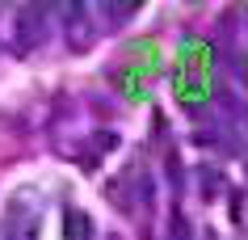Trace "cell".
Instances as JSON below:
<instances>
[{"instance_id":"obj_2","label":"cell","mask_w":248,"mask_h":240,"mask_svg":"<svg viewBox=\"0 0 248 240\" xmlns=\"http://www.w3.org/2000/svg\"><path fill=\"white\" fill-rule=\"evenodd\" d=\"M63 236L67 240H93V224L84 211H63Z\"/></svg>"},{"instance_id":"obj_3","label":"cell","mask_w":248,"mask_h":240,"mask_svg":"<svg viewBox=\"0 0 248 240\" xmlns=\"http://www.w3.org/2000/svg\"><path fill=\"white\" fill-rule=\"evenodd\" d=\"M114 144H118L114 131H97V147H114Z\"/></svg>"},{"instance_id":"obj_1","label":"cell","mask_w":248,"mask_h":240,"mask_svg":"<svg viewBox=\"0 0 248 240\" xmlns=\"http://www.w3.org/2000/svg\"><path fill=\"white\" fill-rule=\"evenodd\" d=\"M38 38H46V26H38V9L30 4L21 9V21H17V42H21V51H30Z\"/></svg>"}]
</instances>
